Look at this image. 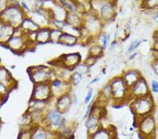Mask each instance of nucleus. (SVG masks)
Instances as JSON below:
<instances>
[{
    "label": "nucleus",
    "instance_id": "obj_1",
    "mask_svg": "<svg viewBox=\"0 0 158 139\" xmlns=\"http://www.w3.org/2000/svg\"><path fill=\"white\" fill-rule=\"evenodd\" d=\"M155 108V105L151 95L134 98L130 103V109L136 117H143L152 114Z\"/></svg>",
    "mask_w": 158,
    "mask_h": 139
},
{
    "label": "nucleus",
    "instance_id": "obj_2",
    "mask_svg": "<svg viewBox=\"0 0 158 139\" xmlns=\"http://www.w3.org/2000/svg\"><path fill=\"white\" fill-rule=\"evenodd\" d=\"M136 127L139 135L143 138L148 139L156 137L155 133L157 129V123L155 121L153 114H150L143 117H136Z\"/></svg>",
    "mask_w": 158,
    "mask_h": 139
},
{
    "label": "nucleus",
    "instance_id": "obj_3",
    "mask_svg": "<svg viewBox=\"0 0 158 139\" xmlns=\"http://www.w3.org/2000/svg\"><path fill=\"white\" fill-rule=\"evenodd\" d=\"M113 92V100L115 102H122L124 100H131L129 88L121 76L113 78L109 82Z\"/></svg>",
    "mask_w": 158,
    "mask_h": 139
},
{
    "label": "nucleus",
    "instance_id": "obj_4",
    "mask_svg": "<svg viewBox=\"0 0 158 139\" xmlns=\"http://www.w3.org/2000/svg\"><path fill=\"white\" fill-rule=\"evenodd\" d=\"M2 15H4L5 21L14 28H19L26 16V13L21 8V6H16L10 5L4 10Z\"/></svg>",
    "mask_w": 158,
    "mask_h": 139
},
{
    "label": "nucleus",
    "instance_id": "obj_5",
    "mask_svg": "<svg viewBox=\"0 0 158 139\" xmlns=\"http://www.w3.org/2000/svg\"><path fill=\"white\" fill-rule=\"evenodd\" d=\"M83 26L88 30L91 37L100 35L103 27V23L97 13L91 9L90 11L83 15Z\"/></svg>",
    "mask_w": 158,
    "mask_h": 139
},
{
    "label": "nucleus",
    "instance_id": "obj_6",
    "mask_svg": "<svg viewBox=\"0 0 158 139\" xmlns=\"http://www.w3.org/2000/svg\"><path fill=\"white\" fill-rule=\"evenodd\" d=\"M103 117V109L101 106L94 105L89 117L86 119L85 126L87 130L88 136L94 134L102 127L101 120Z\"/></svg>",
    "mask_w": 158,
    "mask_h": 139
},
{
    "label": "nucleus",
    "instance_id": "obj_7",
    "mask_svg": "<svg viewBox=\"0 0 158 139\" xmlns=\"http://www.w3.org/2000/svg\"><path fill=\"white\" fill-rule=\"evenodd\" d=\"M30 79L34 82L35 84H44L52 82L51 75H52V68L39 65V66L30 67L27 70Z\"/></svg>",
    "mask_w": 158,
    "mask_h": 139
},
{
    "label": "nucleus",
    "instance_id": "obj_8",
    "mask_svg": "<svg viewBox=\"0 0 158 139\" xmlns=\"http://www.w3.org/2000/svg\"><path fill=\"white\" fill-rule=\"evenodd\" d=\"M46 125L49 130L58 132L66 126V120L63 117V115L56 109L48 111L45 117Z\"/></svg>",
    "mask_w": 158,
    "mask_h": 139
},
{
    "label": "nucleus",
    "instance_id": "obj_9",
    "mask_svg": "<svg viewBox=\"0 0 158 139\" xmlns=\"http://www.w3.org/2000/svg\"><path fill=\"white\" fill-rule=\"evenodd\" d=\"M53 96L50 83L35 84L31 100L48 102Z\"/></svg>",
    "mask_w": 158,
    "mask_h": 139
},
{
    "label": "nucleus",
    "instance_id": "obj_10",
    "mask_svg": "<svg viewBox=\"0 0 158 139\" xmlns=\"http://www.w3.org/2000/svg\"><path fill=\"white\" fill-rule=\"evenodd\" d=\"M96 13L103 22L112 21L116 15L114 2L110 1H102L101 6L99 7Z\"/></svg>",
    "mask_w": 158,
    "mask_h": 139
},
{
    "label": "nucleus",
    "instance_id": "obj_11",
    "mask_svg": "<svg viewBox=\"0 0 158 139\" xmlns=\"http://www.w3.org/2000/svg\"><path fill=\"white\" fill-rule=\"evenodd\" d=\"M131 99L151 95V91L146 78L142 77L133 87L129 88Z\"/></svg>",
    "mask_w": 158,
    "mask_h": 139
},
{
    "label": "nucleus",
    "instance_id": "obj_12",
    "mask_svg": "<svg viewBox=\"0 0 158 139\" xmlns=\"http://www.w3.org/2000/svg\"><path fill=\"white\" fill-rule=\"evenodd\" d=\"M29 41L27 38V33L20 36H13L7 41L6 44L12 50V51L19 53L23 52L29 46Z\"/></svg>",
    "mask_w": 158,
    "mask_h": 139
},
{
    "label": "nucleus",
    "instance_id": "obj_13",
    "mask_svg": "<svg viewBox=\"0 0 158 139\" xmlns=\"http://www.w3.org/2000/svg\"><path fill=\"white\" fill-rule=\"evenodd\" d=\"M63 67L73 70L77 65L80 64L81 60V55L80 53L64 54L58 59Z\"/></svg>",
    "mask_w": 158,
    "mask_h": 139
},
{
    "label": "nucleus",
    "instance_id": "obj_14",
    "mask_svg": "<svg viewBox=\"0 0 158 139\" xmlns=\"http://www.w3.org/2000/svg\"><path fill=\"white\" fill-rule=\"evenodd\" d=\"M50 85L51 87H52L53 96L58 98L63 94L69 93L71 84L64 82V81L60 80V78H57V79L51 82Z\"/></svg>",
    "mask_w": 158,
    "mask_h": 139
},
{
    "label": "nucleus",
    "instance_id": "obj_15",
    "mask_svg": "<svg viewBox=\"0 0 158 139\" xmlns=\"http://www.w3.org/2000/svg\"><path fill=\"white\" fill-rule=\"evenodd\" d=\"M73 103V98L69 93L58 97L56 102V109L60 113L64 114L69 110Z\"/></svg>",
    "mask_w": 158,
    "mask_h": 139
},
{
    "label": "nucleus",
    "instance_id": "obj_16",
    "mask_svg": "<svg viewBox=\"0 0 158 139\" xmlns=\"http://www.w3.org/2000/svg\"><path fill=\"white\" fill-rule=\"evenodd\" d=\"M122 77L127 87L130 88L138 82L140 78L142 77V75L138 70L129 69L124 72Z\"/></svg>",
    "mask_w": 158,
    "mask_h": 139
},
{
    "label": "nucleus",
    "instance_id": "obj_17",
    "mask_svg": "<svg viewBox=\"0 0 158 139\" xmlns=\"http://www.w3.org/2000/svg\"><path fill=\"white\" fill-rule=\"evenodd\" d=\"M83 16H81V15L77 13L68 12L65 19V22L67 24L77 28H80L83 25Z\"/></svg>",
    "mask_w": 158,
    "mask_h": 139
},
{
    "label": "nucleus",
    "instance_id": "obj_18",
    "mask_svg": "<svg viewBox=\"0 0 158 139\" xmlns=\"http://www.w3.org/2000/svg\"><path fill=\"white\" fill-rule=\"evenodd\" d=\"M88 139H114V135L113 131L101 127L94 134L88 136Z\"/></svg>",
    "mask_w": 158,
    "mask_h": 139
},
{
    "label": "nucleus",
    "instance_id": "obj_19",
    "mask_svg": "<svg viewBox=\"0 0 158 139\" xmlns=\"http://www.w3.org/2000/svg\"><path fill=\"white\" fill-rule=\"evenodd\" d=\"M20 27L26 33L32 32H37L41 28L31 18L27 17L24 19V21H23Z\"/></svg>",
    "mask_w": 158,
    "mask_h": 139
},
{
    "label": "nucleus",
    "instance_id": "obj_20",
    "mask_svg": "<svg viewBox=\"0 0 158 139\" xmlns=\"http://www.w3.org/2000/svg\"><path fill=\"white\" fill-rule=\"evenodd\" d=\"M50 30L49 27H42L37 32L36 42L40 44H44L50 42Z\"/></svg>",
    "mask_w": 158,
    "mask_h": 139
},
{
    "label": "nucleus",
    "instance_id": "obj_21",
    "mask_svg": "<svg viewBox=\"0 0 158 139\" xmlns=\"http://www.w3.org/2000/svg\"><path fill=\"white\" fill-rule=\"evenodd\" d=\"M78 42L79 37L75 36V35L63 32V35H61L59 39V42L58 43L63 45H66V46L72 47L75 45L76 44H77Z\"/></svg>",
    "mask_w": 158,
    "mask_h": 139
},
{
    "label": "nucleus",
    "instance_id": "obj_22",
    "mask_svg": "<svg viewBox=\"0 0 158 139\" xmlns=\"http://www.w3.org/2000/svg\"><path fill=\"white\" fill-rule=\"evenodd\" d=\"M99 99L101 100V101L103 100L104 102L113 99V92H112L111 86L110 84V83L106 84L101 88L100 92H99L98 100Z\"/></svg>",
    "mask_w": 158,
    "mask_h": 139
},
{
    "label": "nucleus",
    "instance_id": "obj_23",
    "mask_svg": "<svg viewBox=\"0 0 158 139\" xmlns=\"http://www.w3.org/2000/svg\"><path fill=\"white\" fill-rule=\"evenodd\" d=\"M103 49L101 47V45L98 44H95L91 45V47L89 48V55L90 56H92L94 58H99L103 55Z\"/></svg>",
    "mask_w": 158,
    "mask_h": 139
},
{
    "label": "nucleus",
    "instance_id": "obj_24",
    "mask_svg": "<svg viewBox=\"0 0 158 139\" xmlns=\"http://www.w3.org/2000/svg\"><path fill=\"white\" fill-rule=\"evenodd\" d=\"M74 72H76L80 74L81 75H87L90 71V67L88 66L85 63H80V64L77 65L73 70Z\"/></svg>",
    "mask_w": 158,
    "mask_h": 139
},
{
    "label": "nucleus",
    "instance_id": "obj_25",
    "mask_svg": "<svg viewBox=\"0 0 158 139\" xmlns=\"http://www.w3.org/2000/svg\"><path fill=\"white\" fill-rule=\"evenodd\" d=\"M60 5L64 7L65 9L68 12L70 13H77V9H76L75 2L73 1H60L59 2Z\"/></svg>",
    "mask_w": 158,
    "mask_h": 139
},
{
    "label": "nucleus",
    "instance_id": "obj_26",
    "mask_svg": "<svg viewBox=\"0 0 158 139\" xmlns=\"http://www.w3.org/2000/svg\"><path fill=\"white\" fill-rule=\"evenodd\" d=\"M63 32L62 30L53 28L52 27L50 30V42H59V39L63 35Z\"/></svg>",
    "mask_w": 158,
    "mask_h": 139
},
{
    "label": "nucleus",
    "instance_id": "obj_27",
    "mask_svg": "<svg viewBox=\"0 0 158 139\" xmlns=\"http://www.w3.org/2000/svg\"><path fill=\"white\" fill-rule=\"evenodd\" d=\"M82 78H83L82 75H81L80 74H79V73L73 71L70 78L71 85H73V86L79 85L81 82V80H82Z\"/></svg>",
    "mask_w": 158,
    "mask_h": 139
},
{
    "label": "nucleus",
    "instance_id": "obj_28",
    "mask_svg": "<svg viewBox=\"0 0 158 139\" xmlns=\"http://www.w3.org/2000/svg\"><path fill=\"white\" fill-rule=\"evenodd\" d=\"M143 5L145 6L146 9L150 10H157L158 9V1L155 0V1H145L143 2Z\"/></svg>",
    "mask_w": 158,
    "mask_h": 139
},
{
    "label": "nucleus",
    "instance_id": "obj_29",
    "mask_svg": "<svg viewBox=\"0 0 158 139\" xmlns=\"http://www.w3.org/2000/svg\"><path fill=\"white\" fill-rule=\"evenodd\" d=\"M141 42L142 41H141V40L139 39H134V41L131 42V44H129L128 49H127V52L131 53L136 49H138V47L140 46V44H141Z\"/></svg>",
    "mask_w": 158,
    "mask_h": 139
},
{
    "label": "nucleus",
    "instance_id": "obj_30",
    "mask_svg": "<svg viewBox=\"0 0 158 139\" xmlns=\"http://www.w3.org/2000/svg\"><path fill=\"white\" fill-rule=\"evenodd\" d=\"M101 38V47H103V50L106 49L107 46H108V42L110 39V35L108 34H102Z\"/></svg>",
    "mask_w": 158,
    "mask_h": 139
},
{
    "label": "nucleus",
    "instance_id": "obj_31",
    "mask_svg": "<svg viewBox=\"0 0 158 139\" xmlns=\"http://www.w3.org/2000/svg\"><path fill=\"white\" fill-rule=\"evenodd\" d=\"M150 91L151 93H158V82L156 80H152L150 84Z\"/></svg>",
    "mask_w": 158,
    "mask_h": 139
},
{
    "label": "nucleus",
    "instance_id": "obj_32",
    "mask_svg": "<svg viewBox=\"0 0 158 139\" xmlns=\"http://www.w3.org/2000/svg\"><path fill=\"white\" fill-rule=\"evenodd\" d=\"M93 88H90L88 91V93L87 94H86V96H85V103H89V102H90L91 98H92V96H93Z\"/></svg>",
    "mask_w": 158,
    "mask_h": 139
},
{
    "label": "nucleus",
    "instance_id": "obj_33",
    "mask_svg": "<svg viewBox=\"0 0 158 139\" xmlns=\"http://www.w3.org/2000/svg\"><path fill=\"white\" fill-rule=\"evenodd\" d=\"M96 59H96V58H94L92 56H90V55H89V56L86 58V59L85 60V63H86V64L88 66L91 67V65H93L94 63H95Z\"/></svg>",
    "mask_w": 158,
    "mask_h": 139
},
{
    "label": "nucleus",
    "instance_id": "obj_34",
    "mask_svg": "<svg viewBox=\"0 0 158 139\" xmlns=\"http://www.w3.org/2000/svg\"><path fill=\"white\" fill-rule=\"evenodd\" d=\"M8 87L3 83L0 82V94L6 96L8 93Z\"/></svg>",
    "mask_w": 158,
    "mask_h": 139
},
{
    "label": "nucleus",
    "instance_id": "obj_35",
    "mask_svg": "<svg viewBox=\"0 0 158 139\" xmlns=\"http://www.w3.org/2000/svg\"><path fill=\"white\" fill-rule=\"evenodd\" d=\"M94 105V102H91L89 104V105L87 106V109H86V112L85 114V115H84V117H83V120H86V118H87L89 115H90L91 113V108H92V106Z\"/></svg>",
    "mask_w": 158,
    "mask_h": 139
},
{
    "label": "nucleus",
    "instance_id": "obj_36",
    "mask_svg": "<svg viewBox=\"0 0 158 139\" xmlns=\"http://www.w3.org/2000/svg\"><path fill=\"white\" fill-rule=\"evenodd\" d=\"M152 69L154 72L158 75V59H155L152 63Z\"/></svg>",
    "mask_w": 158,
    "mask_h": 139
},
{
    "label": "nucleus",
    "instance_id": "obj_37",
    "mask_svg": "<svg viewBox=\"0 0 158 139\" xmlns=\"http://www.w3.org/2000/svg\"><path fill=\"white\" fill-rule=\"evenodd\" d=\"M152 49L158 53V37H154V42L152 44Z\"/></svg>",
    "mask_w": 158,
    "mask_h": 139
},
{
    "label": "nucleus",
    "instance_id": "obj_38",
    "mask_svg": "<svg viewBox=\"0 0 158 139\" xmlns=\"http://www.w3.org/2000/svg\"><path fill=\"white\" fill-rule=\"evenodd\" d=\"M152 21L156 22V23H158V9L154 12L153 16H152Z\"/></svg>",
    "mask_w": 158,
    "mask_h": 139
},
{
    "label": "nucleus",
    "instance_id": "obj_39",
    "mask_svg": "<svg viewBox=\"0 0 158 139\" xmlns=\"http://www.w3.org/2000/svg\"><path fill=\"white\" fill-rule=\"evenodd\" d=\"M152 114H153V116H154L155 121H156V122L158 124V107L155 108V110Z\"/></svg>",
    "mask_w": 158,
    "mask_h": 139
},
{
    "label": "nucleus",
    "instance_id": "obj_40",
    "mask_svg": "<svg viewBox=\"0 0 158 139\" xmlns=\"http://www.w3.org/2000/svg\"><path fill=\"white\" fill-rule=\"evenodd\" d=\"M139 54V53H138V51H136V52H134V54H132L131 55H130L129 56V60H133V59H134L135 58H136V56H137V55Z\"/></svg>",
    "mask_w": 158,
    "mask_h": 139
},
{
    "label": "nucleus",
    "instance_id": "obj_41",
    "mask_svg": "<svg viewBox=\"0 0 158 139\" xmlns=\"http://www.w3.org/2000/svg\"><path fill=\"white\" fill-rule=\"evenodd\" d=\"M99 81V77H96V78H94V80H92L90 82V84H95L96 82H97Z\"/></svg>",
    "mask_w": 158,
    "mask_h": 139
},
{
    "label": "nucleus",
    "instance_id": "obj_42",
    "mask_svg": "<svg viewBox=\"0 0 158 139\" xmlns=\"http://www.w3.org/2000/svg\"><path fill=\"white\" fill-rule=\"evenodd\" d=\"M154 37H158V29L155 32L154 34Z\"/></svg>",
    "mask_w": 158,
    "mask_h": 139
},
{
    "label": "nucleus",
    "instance_id": "obj_43",
    "mask_svg": "<svg viewBox=\"0 0 158 139\" xmlns=\"http://www.w3.org/2000/svg\"><path fill=\"white\" fill-rule=\"evenodd\" d=\"M148 139H157L156 137H152V138H148Z\"/></svg>",
    "mask_w": 158,
    "mask_h": 139
},
{
    "label": "nucleus",
    "instance_id": "obj_44",
    "mask_svg": "<svg viewBox=\"0 0 158 139\" xmlns=\"http://www.w3.org/2000/svg\"><path fill=\"white\" fill-rule=\"evenodd\" d=\"M156 59H158V53H157V57L156 58Z\"/></svg>",
    "mask_w": 158,
    "mask_h": 139
},
{
    "label": "nucleus",
    "instance_id": "obj_45",
    "mask_svg": "<svg viewBox=\"0 0 158 139\" xmlns=\"http://www.w3.org/2000/svg\"><path fill=\"white\" fill-rule=\"evenodd\" d=\"M157 127H158V126H157Z\"/></svg>",
    "mask_w": 158,
    "mask_h": 139
}]
</instances>
